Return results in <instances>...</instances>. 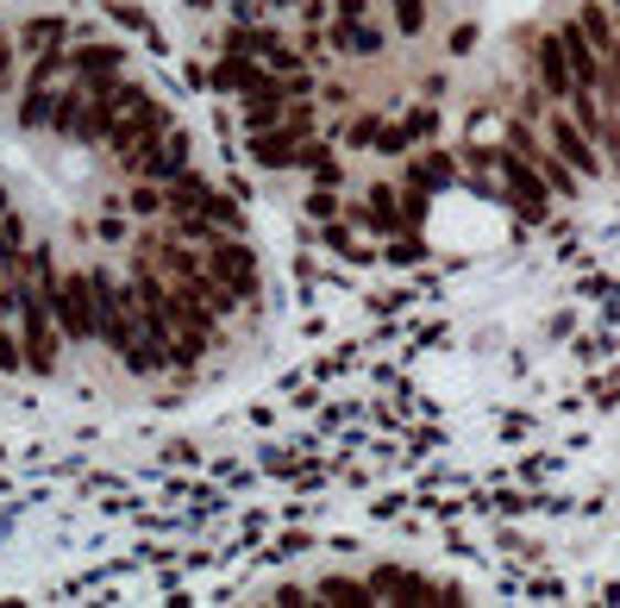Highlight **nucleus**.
<instances>
[{
    "mask_svg": "<svg viewBox=\"0 0 620 608\" xmlns=\"http://www.w3.org/2000/svg\"><path fill=\"white\" fill-rule=\"evenodd\" d=\"M332 44H339L345 57H376V51H383V39H376L370 20H339L332 25Z\"/></svg>",
    "mask_w": 620,
    "mask_h": 608,
    "instance_id": "ddd939ff",
    "label": "nucleus"
},
{
    "mask_svg": "<svg viewBox=\"0 0 620 608\" xmlns=\"http://www.w3.org/2000/svg\"><path fill=\"white\" fill-rule=\"evenodd\" d=\"M552 151H558V158L570 163V170H577L582 182L601 177V151L589 145V138H582V126H577L570 114H552Z\"/></svg>",
    "mask_w": 620,
    "mask_h": 608,
    "instance_id": "9d476101",
    "label": "nucleus"
},
{
    "mask_svg": "<svg viewBox=\"0 0 620 608\" xmlns=\"http://www.w3.org/2000/svg\"><path fill=\"white\" fill-rule=\"evenodd\" d=\"M132 207H138V214H163V189H138Z\"/></svg>",
    "mask_w": 620,
    "mask_h": 608,
    "instance_id": "6ab92c4d",
    "label": "nucleus"
},
{
    "mask_svg": "<svg viewBox=\"0 0 620 608\" xmlns=\"http://www.w3.org/2000/svg\"><path fill=\"white\" fill-rule=\"evenodd\" d=\"M539 88L545 95H558V100H570V63H564V51H558V32L552 39H539Z\"/></svg>",
    "mask_w": 620,
    "mask_h": 608,
    "instance_id": "f8f14e48",
    "label": "nucleus"
},
{
    "mask_svg": "<svg viewBox=\"0 0 620 608\" xmlns=\"http://www.w3.org/2000/svg\"><path fill=\"white\" fill-rule=\"evenodd\" d=\"M20 119H25V126H51V88H44V82H32V95H25Z\"/></svg>",
    "mask_w": 620,
    "mask_h": 608,
    "instance_id": "f3484780",
    "label": "nucleus"
},
{
    "mask_svg": "<svg viewBox=\"0 0 620 608\" xmlns=\"http://www.w3.org/2000/svg\"><path fill=\"white\" fill-rule=\"evenodd\" d=\"M126 163H132L138 177H151L157 189H163L170 177H182V170H189V138L175 132V126H163V145H157V132H151L145 145H132V151H126Z\"/></svg>",
    "mask_w": 620,
    "mask_h": 608,
    "instance_id": "423d86ee",
    "label": "nucleus"
},
{
    "mask_svg": "<svg viewBox=\"0 0 620 608\" xmlns=\"http://www.w3.org/2000/svg\"><path fill=\"white\" fill-rule=\"evenodd\" d=\"M76 70L88 88H107V82L119 76V51L114 44H88V51H76Z\"/></svg>",
    "mask_w": 620,
    "mask_h": 608,
    "instance_id": "4468645a",
    "label": "nucleus"
},
{
    "mask_svg": "<svg viewBox=\"0 0 620 608\" xmlns=\"http://www.w3.org/2000/svg\"><path fill=\"white\" fill-rule=\"evenodd\" d=\"M364 220H370V226H383V233H395V226H402V214H395V195H388V189H370Z\"/></svg>",
    "mask_w": 620,
    "mask_h": 608,
    "instance_id": "dca6fc26",
    "label": "nucleus"
},
{
    "mask_svg": "<svg viewBox=\"0 0 620 608\" xmlns=\"http://www.w3.org/2000/svg\"><path fill=\"white\" fill-rule=\"evenodd\" d=\"M201 264H207V276H214L233 301H257V289H264V282H257V252H245L238 233H214Z\"/></svg>",
    "mask_w": 620,
    "mask_h": 608,
    "instance_id": "20e7f679",
    "label": "nucleus"
},
{
    "mask_svg": "<svg viewBox=\"0 0 620 608\" xmlns=\"http://www.w3.org/2000/svg\"><path fill=\"white\" fill-rule=\"evenodd\" d=\"M570 119H577L582 138L601 151V163H614L620 170V119H614V107H601L596 88H570Z\"/></svg>",
    "mask_w": 620,
    "mask_h": 608,
    "instance_id": "39448f33",
    "label": "nucleus"
},
{
    "mask_svg": "<svg viewBox=\"0 0 620 608\" xmlns=\"http://www.w3.org/2000/svg\"><path fill=\"white\" fill-rule=\"evenodd\" d=\"M502 182H507V201H514L526 220H545V201H552V189H545V177L521 158V151H514V145L502 151Z\"/></svg>",
    "mask_w": 620,
    "mask_h": 608,
    "instance_id": "6e6552de",
    "label": "nucleus"
},
{
    "mask_svg": "<svg viewBox=\"0 0 620 608\" xmlns=\"http://www.w3.org/2000/svg\"><path fill=\"white\" fill-rule=\"evenodd\" d=\"M370 138H383V126H376V119H357V126H351V145H370Z\"/></svg>",
    "mask_w": 620,
    "mask_h": 608,
    "instance_id": "aec40b11",
    "label": "nucleus"
},
{
    "mask_svg": "<svg viewBox=\"0 0 620 608\" xmlns=\"http://www.w3.org/2000/svg\"><path fill=\"white\" fill-rule=\"evenodd\" d=\"M313 596H351V602H370V584L364 577H327V584H313Z\"/></svg>",
    "mask_w": 620,
    "mask_h": 608,
    "instance_id": "a211bd4d",
    "label": "nucleus"
},
{
    "mask_svg": "<svg viewBox=\"0 0 620 608\" xmlns=\"http://www.w3.org/2000/svg\"><path fill=\"white\" fill-rule=\"evenodd\" d=\"M132 301H138V314H145V327L170 345L175 364H201V358L220 345V314L207 308V301H194L189 289H170L163 276L138 270L132 276Z\"/></svg>",
    "mask_w": 620,
    "mask_h": 608,
    "instance_id": "f257e3e1",
    "label": "nucleus"
},
{
    "mask_svg": "<svg viewBox=\"0 0 620 608\" xmlns=\"http://www.w3.org/2000/svg\"><path fill=\"white\" fill-rule=\"evenodd\" d=\"M395 7H402V0H395Z\"/></svg>",
    "mask_w": 620,
    "mask_h": 608,
    "instance_id": "393cba45",
    "label": "nucleus"
},
{
    "mask_svg": "<svg viewBox=\"0 0 620 608\" xmlns=\"http://www.w3.org/2000/svg\"><path fill=\"white\" fill-rule=\"evenodd\" d=\"M558 51H564V63H570V82H577V88H601V57H596V44L582 39L577 20L558 25Z\"/></svg>",
    "mask_w": 620,
    "mask_h": 608,
    "instance_id": "9b49d317",
    "label": "nucleus"
},
{
    "mask_svg": "<svg viewBox=\"0 0 620 608\" xmlns=\"http://www.w3.org/2000/svg\"><path fill=\"white\" fill-rule=\"evenodd\" d=\"M95 289H100V339H107V352H119V364L138 376L163 371V364H175L170 345L145 327V314H138L132 301V282H114V276L95 270Z\"/></svg>",
    "mask_w": 620,
    "mask_h": 608,
    "instance_id": "f03ea898",
    "label": "nucleus"
},
{
    "mask_svg": "<svg viewBox=\"0 0 620 608\" xmlns=\"http://www.w3.org/2000/svg\"><path fill=\"white\" fill-rule=\"evenodd\" d=\"M238 7H245V13H252V7H257V0H238Z\"/></svg>",
    "mask_w": 620,
    "mask_h": 608,
    "instance_id": "b1692460",
    "label": "nucleus"
},
{
    "mask_svg": "<svg viewBox=\"0 0 620 608\" xmlns=\"http://www.w3.org/2000/svg\"><path fill=\"white\" fill-rule=\"evenodd\" d=\"M301 151H308V114H295L282 132L276 126H264V132H252V158L264 163V170H282V163H301Z\"/></svg>",
    "mask_w": 620,
    "mask_h": 608,
    "instance_id": "1a4fd4ad",
    "label": "nucleus"
},
{
    "mask_svg": "<svg viewBox=\"0 0 620 608\" xmlns=\"http://www.w3.org/2000/svg\"><path fill=\"white\" fill-rule=\"evenodd\" d=\"M332 7H339V20H364L370 0H332Z\"/></svg>",
    "mask_w": 620,
    "mask_h": 608,
    "instance_id": "412c9836",
    "label": "nucleus"
},
{
    "mask_svg": "<svg viewBox=\"0 0 620 608\" xmlns=\"http://www.w3.org/2000/svg\"><path fill=\"white\" fill-rule=\"evenodd\" d=\"M614 7H620V0H614Z\"/></svg>",
    "mask_w": 620,
    "mask_h": 608,
    "instance_id": "bb28decb",
    "label": "nucleus"
},
{
    "mask_svg": "<svg viewBox=\"0 0 620 608\" xmlns=\"http://www.w3.org/2000/svg\"><path fill=\"white\" fill-rule=\"evenodd\" d=\"M20 44H25V51H39V57H44V51H57V44H63V20H32L20 32Z\"/></svg>",
    "mask_w": 620,
    "mask_h": 608,
    "instance_id": "2eb2a0df",
    "label": "nucleus"
},
{
    "mask_svg": "<svg viewBox=\"0 0 620 608\" xmlns=\"http://www.w3.org/2000/svg\"><path fill=\"white\" fill-rule=\"evenodd\" d=\"M0 76H13V39H7V25H0Z\"/></svg>",
    "mask_w": 620,
    "mask_h": 608,
    "instance_id": "4be33fe9",
    "label": "nucleus"
},
{
    "mask_svg": "<svg viewBox=\"0 0 620 608\" xmlns=\"http://www.w3.org/2000/svg\"><path fill=\"white\" fill-rule=\"evenodd\" d=\"M0 214H7V189H0Z\"/></svg>",
    "mask_w": 620,
    "mask_h": 608,
    "instance_id": "5701e85b",
    "label": "nucleus"
},
{
    "mask_svg": "<svg viewBox=\"0 0 620 608\" xmlns=\"http://www.w3.org/2000/svg\"><path fill=\"white\" fill-rule=\"evenodd\" d=\"M0 314H7V308H0Z\"/></svg>",
    "mask_w": 620,
    "mask_h": 608,
    "instance_id": "a878e982",
    "label": "nucleus"
},
{
    "mask_svg": "<svg viewBox=\"0 0 620 608\" xmlns=\"http://www.w3.org/2000/svg\"><path fill=\"white\" fill-rule=\"evenodd\" d=\"M51 314H57V333L70 339V345L100 339V289H95V270L57 276V301H51Z\"/></svg>",
    "mask_w": 620,
    "mask_h": 608,
    "instance_id": "7ed1b4c3",
    "label": "nucleus"
},
{
    "mask_svg": "<svg viewBox=\"0 0 620 608\" xmlns=\"http://www.w3.org/2000/svg\"><path fill=\"white\" fill-rule=\"evenodd\" d=\"M370 596H420V602H458V589L439 584V577H420V570H402V565H376L364 577Z\"/></svg>",
    "mask_w": 620,
    "mask_h": 608,
    "instance_id": "0eeeda50",
    "label": "nucleus"
}]
</instances>
